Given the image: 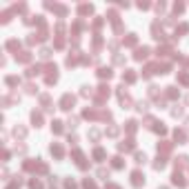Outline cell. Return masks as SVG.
<instances>
[{
	"mask_svg": "<svg viewBox=\"0 0 189 189\" xmlns=\"http://www.w3.org/2000/svg\"><path fill=\"white\" fill-rule=\"evenodd\" d=\"M145 160H147L145 154H136V163H145Z\"/></svg>",
	"mask_w": 189,
	"mask_h": 189,
	"instance_id": "8",
	"label": "cell"
},
{
	"mask_svg": "<svg viewBox=\"0 0 189 189\" xmlns=\"http://www.w3.org/2000/svg\"><path fill=\"white\" fill-rule=\"evenodd\" d=\"M31 120H34V122H36V127H38V122L43 120V116H40V113H36V111H34V113H31Z\"/></svg>",
	"mask_w": 189,
	"mask_h": 189,
	"instance_id": "5",
	"label": "cell"
},
{
	"mask_svg": "<svg viewBox=\"0 0 189 189\" xmlns=\"http://www.w3.org/2000/svg\"><path fill=\"white\" fill-rule=\"evenodd\" d=\"M60 105H62V109H71V105H74V96H69V94H67L65 98H62V103H60Z\"/></svg>",
	"mask_w": 189,
	"mask_h": 189,
	"instance_id": "1",
	"label": "cell"
},
{
	"mask_svg": "<svg viewBox=\"0 0 189 189\" xmlns=\"http://www.w3.org/2000/svg\"><path fill=\"white\" fill-rule=\"evenodd\" d=\"M131 182H134V185H140V182H145V178L140 176V171H134V176H131Z\"/></svg>",
	"mask_w": 189,
	"mask_h": 189,
	"instance_id": "2",
	"label": "cell"
},
{
	"mask_svg": "<svg viewBox=\"0 0 189 189\" xmlns=\"http://www.w3.org/2000/svg\"><path fill=\"white\" fill-rule=\"evenodd\" d=\"M7 85H18V78L16 76H9L7 78Z\"/></svg>",
	"mask_w": 189,
	"mask_h": 189,
	"instance_id": "7",
	"label": "cell"
},
{
	"mask_svg": "<svg viewBox=\"0 0 189 189\" xmlns=\"http://www.w3.org/2000/svg\"><path fill=\"white\" fill-rule=\"evenodd\" d=\"M147 56H149V49H147V47L138 49V53H136V58H138V60H142V58H147Z\"/></svg>",
	"mask_w": 189,
	"mask_h": 189,
	"instance_id": "3",
	"label": "cell"
},
{
	"mask_svg": "<svg viewBox=\"0 0 189 189\" xmlns=\"http://www.w3.org/2000/svg\"><path fill=\"white\" fill-rule=\"evenodd\" d=\"M98 74H100V78H111V71H109V69H100Z\"/></svg>",
	"mask_w": 189,
	"mask_h": 189,
	"instance_id": "6",
	"label": "cell"
},
{
	"mask_svg": "<svg viewBox=\"0 0 189 189\" xmlns=\"http://www.w3.org/2000/svg\"><path fill=\"white\" fill-rule=\"evenodd\" d=\"M78 11H80L82 16H85V14H91V5H80V9H78Z\"/></svg>",
	"mask_w": 189,
	"mask_h": 189,
	"instance_id": "4",
	"label": "cell"
},
{
	"mask_svg": "<svg viewBox=\"0 0 189 189\" xmlns=\"http://www.w3.org/2000/svg\"><path fill=\"white\" fill-rule=\"evenodd\" d=\"M51 127H53V131H56V134H60V131H62V127H60V122H53Z\"/></svg>",
	"mask_w": 189,
	"mask_h": 189,
	"instance_id": "9",
	"label": "cell"
},
{
	"mask_svg": "<svg viewBox=\"0 0 189 189\" xmlns=\"http://www.w3.org/2000/svg\"><path fill=\"white\" fill-rule=\"evenodd\" d=\"M31 189H40V182H38V180H31Z\"/></svg>",
	"mask_w": 189,
	"mask_h": 189,
	"instance_id": "11",
	"label": "cell"
},
{
	"mask_svg": "<svg viewBox=\"0 0 189 189\" xmlns=\"http://www.w3.org/2000/svg\"><path fill=\"white\" fill-rule=\"evenodd\" d=\"M40 56H43V58H49V56H51V51H49V49H43V51H40Z\"/></svg>",
	"mask_w": 189,
	"mask_h": 189,
	"instance_id": "10",
	"label": "cell"
}]
</instances>
